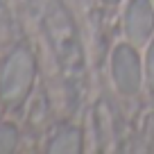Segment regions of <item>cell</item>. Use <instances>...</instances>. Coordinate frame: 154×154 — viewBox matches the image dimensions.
Masks as SVG:
<instances>
[{
	"mask_svg": "<svg viewBox=\"0 0 154 154\" xmlns=\"http://www.w3.org/2000/svg\"><path fill=\"white\" fill-rule=\"evenodd\" d=\"M34 77V61L25 50H18L5 63L0 75V100L5 104H18L29 91Z\"/></svg>",
	"mask_w": 154,
	"mask_h": 154,
	"instance_id": "obj_1",
	"label": "cell"
},
{
	"mask_svg": "<svg viewBox=\"0 0 154 154\" xmlns=\"http://www.w3.org/2000/svg\"><path fill=\"white\" fill-rule=\"evenodd\" d=\"M154 16L149 9L147 0H136V5L131 7V14L127 18V27H129V36L134 41H143L147 38V32L152 29Z\"/></svg>",
	"mask_w": 154,
	"mask_h": 154,
	"instance_id": "obj_2",
	"label": "cell"
},
{
	"mask_svg": "<svg viewBox=\"0 0 154 154\" xmlns=\"http://www.w3.org/2000/svg\"><path fill=\"white\" fill-rule=\"evenodd\" d=\"M79 149V134L75 129H66L52 140L50 152H77Z\"/></svg>",
	"mask_w": 154,
	"mask_h": 154,
	"instance_id": "obj_3",
	"label": "cell"
},
{
	"mask_svg": "<svg viewBox=\"0 0 154 154\" xmlns=\"http://www.w3.org/2000/svg\"><path fill=\"white\" fill-rule=\"evenodd\" d=\"M16 145V129L11 125L0 127V152H11Z\"/></svg>",
	"mask_w": 154,
	"mask_h": 154,
	"instance_id": "obj_4",
	"label": "cell"
},
{
	"mask_svg": "<svg viewBox=\"0 0 154 154\" xmlns=\"http://www.w3.org/2000/svg\"><path fill=\"white\" fill-rule=\"evenodd\" d=\"M147 77H149V82H152V86H154V43H152V50H149V66H147Z\"/></svg>",
	"mask_w": 154,
	"mask_h": 154,
	"instance_id": "obj_5",
	"label": "cell"
}]
</instances>
